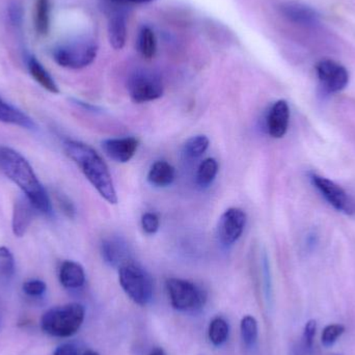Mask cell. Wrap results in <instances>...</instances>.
<instances>
[{
    "label": "cell",
    "mask_w": 355,
    "mask_h": 355,
    "mask_svg": "<svg viewBox=\"0 0 355 355\" xmlns=\"http://www.w3.org/2000/svg\"><path fill=\"white\" fill-rule=\"evenodd\" d=\"M50 0H37L35 10V27L37 35H47L50 29Z\"/></svg>",
    "instance_id": "7402d4cb"
},
{
    "label": "cell",
    "mask_w": 355,
    "mask_h": 355,
    "mask_svg": "<svg viewBox=\"0 0 355 355\" xmlns=\"http://www.w3.org/2000/svg\"><path fill=\"white\" fill-rule=\"evenodd\" d=\"M266 124L271 137L282 139L285 137L290 124V107L287 101L279 100L271 106Z\"/></svg>",
    "instance_id": "7c38bea8"
},
{
    "label": "cell",
    "mask_w": 355,
    "mask_h": 355,
    "mask_svg": "<svg viewBox=\"0 0 355 355\" xmlns=\"http://www.w3.org/2000/svg\"><path fill=\"white\" fill-rule=\"evenodd\" d=\"M28 71L31 73L33 78L39 83L41 87H43L46 91L50 92L52 94L60 93L58 85L55 81L52 78L51 75L47 72L43 64H40L39 60L35 58H31L28 60Z\"/></svg>",
    "instance_id": "ffe728a7"
},
{
    "label": "cell",
    "mask_w": 355,
    "mask_h": 355,
    "mask_svg": "<svg viewBox=\"0 0 355 355\" xmlns=\"http://www.w3.org/2000/svg\"><path fill=\"white\" fill-rule=\"evenodd\" d=\"M166 290L171 304L178 311H198L202 309L207 302V292L196 283L186 279H168Z\"/></svg>",
    "instance_id": "8992f818"
},
{
    "label": "cell",
    "mask_w": 355,
    "mask_h": 355,
    "mask_svg": "<svg viewBox=\"0 0 355 355\" xmlns=\"http://www.w3.org/2000/svg\"><path fill=\"white\" fill-rule=\"evenodd\" d=\"M108 40L116 50L124 48L127 40L126 17L120 12H112L108 19Z\"/></svg>",
    "instance_id": "2e32d148"
},
{
    "label": "cell",
    "mask_w": 355,
    "mask_h": 355,
    "mask_svg": "<svg viewBox=\"0 0 355 355\" xmlns=\"http://www.w3.org/2000/svg\"><path fill=\"white\" fill-rule=\"evenodd\" d=\"M14 272V256L8 248L0 246V279H10Z\"/></svg>",
    "instance_id": "4316f807"
},
{
    "label": "cell",
    "mask_w": 355,
    "mask_h": 355,
    "mask_svg": "<svg viewBox=\"0 0 355 355\" xmlns=\"http://www.w3.org/2000/svg\"><path fill=\"white\" fill-rule=\"evenodd\" d=\"M101 254L105 263L119 268L131 261L128 244L118 237L106 238L102 241Z\"/></svg>",
    "instance_id": "4fadbf2b"
},
{
    "label": "cell",
    "mask_w": 355,
    "mask_h": 355,
    "mask_svg": "<svg viewBox=\"0 0 355 355\" xmlns=\"http://www.w3.org/2000/svg\"><path fill=\"white\" fill-rule=\"evenodd\" d=\"M64 149L68 157L77 164L100 196L110 204H116L118 196L114 181L101 156L91 146L81 141H64Z\"/></svg>",
    "instance_id": "7a4b0ae2"
},
{
    "label": "cell",
    "mask_w": 355,
    "mask_h": 355,
    "mask_svg": "<svg viewBox=\"0 0 355 355\" xmlns=\"http://www.w3.org/2000/svg\"><path fill=\"white\" fill-rule=\"evenodd\" d=\"M55 198L60 210H62L67 216L73 218V217L75 216V207L73 202L69 200L68 196L58 192V193L55 194Z\"/></svg>",
    "instance_id": "4dcf8cb0"
},
{
    "label": "cell",
    "mask_w": 355,
    "mask_h": 355,
    "mask_svg": "<svg viewBox=\"0 0 355 355\" xmlns=\"http://www.w3.org/2000/svg\"><path fill=\"white\" fill-rule=\"evenodd\" d=\"M310 181L320 196L338 212L348 216L355 215V200L343 187L315 173L310 174Z\"/></svg>",
    "instance_id": "52a82bcc"
},
{
    "label": "cell",
    "mask_w": 355,
    "mask_h": 355,
    "mask_svg": "<svg viewBox=\"0 0 355 355\" xmlns=\"http://www.w3.org/2000/svg\"><path fill=\"white\" fill-rule=\"evenodd\" d=\"M317 322L315 320L308 321L304 327V338L306 347L311 348L314 343L315 336H316Z\"/></svg>",
    "instance_id": "1f68e13d"
},
{
    "label": "cell",
    "mask_w": 355,
    "mask_h": 355,
    "mask_svg": "<svg viewBox=\"0 0 355 355\" xmlns=\"http://www.w3.org/2000/svg\"><path fill=\"white\" fill-rule=\"evenodd\" d=\"M159 225V217L156 213L147 212L141 217V227L145 233L149 234V235L157 233Z\"/></svg>",
    "instance_id": "f1b7e54d"
},
{
    "label": "cell",
    "mask_w": 355,
    "mask_h": 355,
    "mask_svg": "<svg viewBox=\"0 0 355 355\" xmlns=\"http://www.w3.org/2000/svg\"><path fill=\"white\" fill-rule=\"evenodd\" d=\"M241 337L246 346H252L258 339V322L252 316H245L240 324Z\"/></svg>",
    "instance_id": "484cf974"
},
{
    "label": "cell",
    "mask_w": 355,
    "mask_h": 355,
    "mask_svg": "<svg viewBox=\"0 0 355 355\" xmlns=\"http://www.w3.org/2000/svg\"><path fill=\"white\" fill-rule=\"evenodd\" d=\"M230 327L227 321L221 317H216L209 325V339L214 346H220L229 338Z\"/></svg>",
    "instance_id": "d4e9b609"
},
{
    "label": "cell",
    "mask_w": 355,
    "mask_h": 355,
    "mask_svg": "<svg viewBox=\"0 0 355 355\" xmlns=\"http://www.w3.org/2000/svg\"><path fill=\"white\" fill-rule=\"evenodd\" d=\"M60 282L67 289H78L85 285V273L83 266L74 261H64L60 268Z\"/></svg>",
    "instance_id": "e0dca14e"
},
{
    "label": "cell",
    "mask_w": 355,
    "mask_h": 355,
    "mask_svg": "<svg viewBox=\"0 0 355 355\" xmlns=\"http://www.w3.org/2000/svg\"><path fill=\"white\" fill-rule=\"evenodd\" d=\"M162 78L150 71H137L128 80V92L135 103H146L159 99L164 95Z\"/></svg>",
    "instance_id": "ba28073f"
},
{
    "label": "cell",
    "mask_w": 355,
    "mask_h": 355,
    "mask_svg": "<svg viewBox=\"0 0 355 355\" xmlns=\"http://www.w3.org/2000/svg\"><path fill=\"white\" fill-rule=\"evenodd\" d=\"M139 144L135 137L110 139L102 141V149L110 159L119 164H126L135 157Z\"/></svg>",
    "instance_id": "8fae6325"
},
{
    "label": "cell",
    "mask_w": 355,
    "mask_h": 355,
    "mask_svg": "<svg viewBox=\"0 0 355 355\" xmlns=\"http://www.w3.org/2000/svg\"><path fill=\"white\" fill-rule=\"evenodd\" d=\"M119 279L125 293L139 306H147L153 297V282L149 273L132 261L119 268Z\"/></svg>",
    "instance_id": "277c9868"
},
{
    "label": "cell",
    "mask_w": 355,
    "mask_h": 355,
    "mask_svg": "<svg viewBox=\"0 0 355 355\" xmlns=\"http://www.w3.org/2000/svg\"><path fill=\"white\" fill-rule=\"evenodd\" d=\"M35 208L33 206L28 198H19L16 200L12 209V233L17 237H22L28 230Z\"/></svg>",
    "instance_id": "9a60e30c"
},
{
    "label": "cell",
    "mask_w": 355,
    "mask_h": 355,
    "mask_svg": "<svg viewBox=\"0 0 355 355\" xmlns=\"http://www.w3.org/2000/svg\"><path fill=\"white\" fill-rule=\"evenodd\" d=\"M98 46L87 37L72 40L54 48L52 55L62 68L79 70L89 66L97 56Z\"/></svg>",
    "instance_id": "5b68a950"
},
{
    "label": "cell",
    "mask_w": 355,
    "mask_h": 355,
    "mask_svg": "<svg viewBox=\"0 0 355 355\" xmlns=\"http://www.w3.org/2000/svg\"><path fill=\"white\" fill-rule=\"evenodd\" d=\"M0 122L26 129H33L35 127L33 121L26 114L10 105L2 98H0Z\"/></svg>",
    "instance_id": "ac0fdd59"
},
{
    "label": "cell",
    "mask_w": 355,
    "mask_h": 355,
    "mask_svg": "<svg viewBox=\"0 0 355 355\" xmlns=\"http://www.w3.org/2000/svg\"><path fill=\"white\" fill-rule=\"evenodd\" d=\"M210 141L205 135L190 137L183 147V154L187 159H196L208 150Z\"/></svg>",
    "instance_id": "cb8c5ba5"
},
{
    "label": "cell",
    "mask_w": 355,
    "mask_h": 355,
    "mask_svg": "<svg viewBox=\"0 0 355 355\" xmlns=\"http://www.w3.org/2000/svg\"><path fill=\"white\" fill-rule=\"evenodd\" d=\"M282 14L297 25L304 27L315 26L318 24L320 17L318 12L306 4L300 2H287L281 6Z\"/></svg>",
    "instance_id": "5bb4252c"
},
{
    "label": "cell",
    "mask_w": 355,
    "mask_h": 355,
    "mask_svg": "<svg viewBox=\"0 0 355 355\" xmlns=\"http://www.w3.org/2000/svg\"><path fill=\"white\" fill-rule=\"evenodd\" d=\"M218 173V164L214 158H207L198 166L196 172V183L200 187H208Z\"/></svg>",
    "instance_id": "603a6c76"
},
{
    "label": "cell",
    "mask_w": 355,
    "mask_h": 355,
    "mask_svg": "<svg viewBox=\"0 0 355 355\" xmlns=\"http://www.w3.org/2000/svg\"><path fill=\"white\" fill-rule=\"evenodd\" d=\"M149 355H166L164 350L162 348H156Z\"/></svg>",
    "instance_id": "e575fe53"
},
{
    "label": "cell",
    "mask_w": 355,
    "mask_h": 355,
    "mask_svg": "<svg viewBox=\"0 0 355 355\" xmlns=\"http://www.w3.org/2000/svg\"><path fill=\"white\" fill-rule=\"evenodd\" d=\"M83 355H99L97 352H92V350H89V352H85Z\"/></svg>",
    "instance_id": "d590c367"
},
{
    "label": "cell",
    "mask_w": 355,
    "mask_h": 355,
    "mask_svg": "<svg viewBox=\"0 0 355 355\" xmlns=\"http://www.w3.org/2000/svg\"><path fill=\"white\" fill-rule=\"evenodd\" d=\"M176 171L174 166L164 160L154 162L148 174V181L157 187H166L174 182Z\"/></svg>",
    "instance_id": "d6986e66"
},
{
    "label": "cell",
    "mask_w": 355,
    "mask_h": 355,
    "mask_svg": "<svg viewBox=\"0 0 355 355\" xmlns=\"http://www.w3.org/2000/svg\"><path fill=\"white\" fill-rule=\"evenodd\" d=\"M46 284L41 279H31L23 284V291L33 297L43 295L46 292Z\"/></svg>",
    "instance_id": "f546056e"
},
{
    "label": "cell",
    "mask_w": 355,
    "mask_h": 355,
    "mask_svg": "<svg viewBox=\"0 0 355 355\" xmlns=\"http://www.w3.org/2000/svg\"><path fill=\"white\" fill-rule=\"evenodd\" d=\"M246 214L239 208H230L221 215L218 223V238L225 245L235 243L243 233Z\"/></svg>",
    "instance_id": "30bf717a"
},
{
    "label": "cell",
    "mask_w": 355,
    "mask_h": 355,
    "mask_svg": "<svg viewBox=\"0 0 355 355\" xmlns=\"http://www.w3.org/2000/svg\"><path fill=\"white\" fill-rule=\"evenodd\" d=\"M85 316V308L81 304H68L56 306L43 315L41 327L44 333L52 337H71L79 331Z\"/></svg>",
    "instance_id": "3957f363"
},
{
    "label": "cell",
    "mask_w": 355,
    "mask_h": 355,
    "mask_svg": "<svg viewBox=\"0 0 355 355\" xmlns=\"http://www.w3.org/2000/svg\"><path fill=\"white\" fill-rule=\"evenodd\" d=\"M0 171L4 176L14 182L25 194L35 210L48 214L51 211V202L47 191L37 179L29 162L16 150L0 147Z\"/></svg>",
    "instance_id": "6da1fadb"
},
{
    "label": "cell",
    "mask_w": 355,
    "mask_h": 355,
    "mask_svg": "<svg viewBox=\"0 0 355 355\" xmlns=\"http://www.w3.org/2000/svg\"><path fill=\"white\" fill-rule=\"evenodd\" d=\"M317 77L321 87L329 94H337L347 87L349 72L347 69L336 60H321L316 64Z\"/></svg>",
    "instance_id": "9c48e42d"
},
{
    "label": "cell",
    "mask_w": 355,
    "mask_h": 355,
    "mask_svg": "<svg viewBox=\"0 0 355 355\" xmlns=\"http://www.w3.org/2000/svg\"><path fill=\"white\" fill-rule=\"evenodd\" d=\"M110 1L118 4H143L149 3V2L155 1V0H110Z\"/></svg>",
    "instance_id": "836d02e7"
},
{
    "label": "cell",
    "mask_w": 355,
    "mask_h": 355,
    "mask_svg": "<svg viewBox=\"0 0 355 355\" xmlns=\"http://www.w3.org/2000/svg\"><path fill=\"white\" fill-rule=\"evenodd\" d=\"M345 327L342 324H331L325 327L322 333V344L325 347L333 346L339 337L343 335Z\"/></svg>",
    "instance_id": "83f0119b"
},
{
    "label": "cell",
    "mask_w": 355,
    "mask_h": 355,
    "mask_svg": "<svg viewBox=\"0 0 355 355\" xmlns=\"http://www.w3.org/2000/svg\"><path fill=\"white\" fill-rule=\"evenodd\" d=\"M53 355H78V352L72 344H64L54 352Z\"/></svg>",
    "instance_id": "d6a6232c"
},
{
    "label": "cell",
    "mask_w": 355,
    "mask_h": 355,
    "mask_svg": "<svg viewBox=\"0 0 355 355\" xmlns=\"http://www.w3.org/2000/svg\"><path fill=\"white\" fill-rule=\"evenodd\" d=\"M137 48L139 53L147 60H151L155 56L157 52V39L153 29L149 26H144L141 29L137 39Z\"/></svg>",
    "instance_id": "44dd1931"
}]
</instances>
